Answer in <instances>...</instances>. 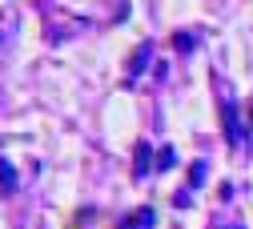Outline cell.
Instances as JSON below:
<instances>
[{"label": "cell", "mask_w": 253, "mask_h": 229, "mask_svg": "<svg viewBox=\"0 0 253 229\" xmlns=\"http://www.w3.org/2000/svg\"><path fill=\"white\" fill-rule=\"evenodd\" d=\"M149 141H137V165H133V177H145L149 173Z\"/></svg>", "instance_id": "cell-1"}, {"label": "cell", "mask_w": 253, "mask_h": 229, "mask_svg": "<svg viewBox=\"0 0 253 229\" xmlns=\"http://www.w3.org/2000/svg\"><path fill=\"white\" fill-rule=\"evenodd\" d=\"M0 193H16V169L8 161H0Z\"/></svg>", "instance_id": "cell-2"}, {"label": "cell", "mask_w": 253, "mask_h": 229, "mask_svg": "<svg viewBox=\"0 0 253 229\" xmlns=\"http://www.w3.org/2000/svg\"><path fill=\"white\" fill-rule=\"evenodd\" d=\"M153 225V209H137V217L121 221V229H149Z\"/></svg>", "instance_id": "cell-3"}, {"label": "cell", "mask_w": 253, "mask_h": 229, "mask_svg": "<svg viewBox=\"0 0 253 229\" xmlns=\"http://www.w3.org/2000/svg\"><path fill=\"white\" fill-rule=\"evenodd\" d=\"M221 121H225V133H229V141H237V113H233V105H229V101L221 105Z\"/></svg>", "instance_id": "cell-4"}, {"label": "cell", "mask_w": 253, "mask_h": 229, "mask_svg": "<svg viewBox=\"0 0 253 229\" xmlns=\"http://www.w3.org/2000/svg\"><path fill=\"white\" fill-rule=\"evenodd\" d=\"M189 185H205V161H193V165H189Z\"/></svg>", "instance_id": "cell-5"}, {"label": "cell", "mask_w": 253, "mask_h": 229, "mask_svg": "<svg viewBox=\"0 0 253 229\" xmlns=\"http://www.w3.org/2000/svg\"><path fill=\"white\" fill-rule=\"evenodd\" d=\"M173 161H177V157H173V149H161V157H157V169H169Z\"/></svg>", "instance_id": "cell-6"}, {"label": "cell", "mask_w": 253, "mask_h": 229, "mask_svg": "<svg viewBox=\"0 0 253 229\" xmlns=\"http://www.w3.org/2000/svg\"><path fill=\"white\" fill-rule=\"evenodd\" d=\"M173 45H177V48H193V37H185V32H177V37H173Z\"/></svg>", "instance_id": "cell-7"}, {"label": "cell", "mask_w": 253, "mask_h": 229, "mask_svg": "<svg viewBox=\"0 0 253 229\" xmlns=\"http://www.w3.org/2000/svg\"><path fill=\"white\" fill-rule=\"evenodd\" d=\"M249 121H253V113H249Z\"/></svg>", "instance_id": "cell-8"}]
</instances>
